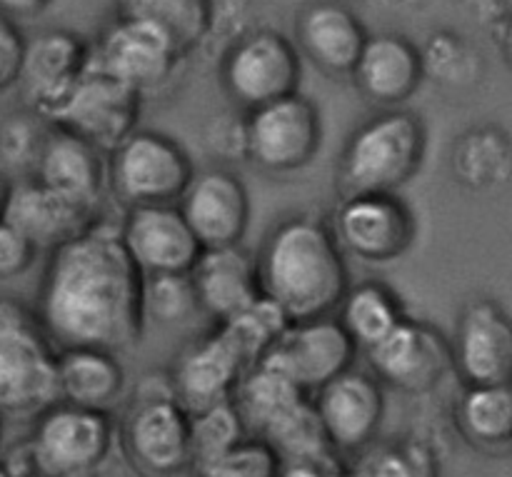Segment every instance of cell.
<instances>
[{"label": "cell", "instance_id": "7a4b0ae2", "mask_svg": "<svg viewBox=\"0 0 512 477\" xmlns=\"http://www.w3.org/2000/svg\"><path fill=\"white\" fill-rule=\"evenodd\" d=\"M260 293L290 323L335 315L350 288V268L330 223L313 213L280 220L255 255Z\"/></svg>", "mask_w": 512, "mask_h": 477}, {"label": "cell", "instance_id": "2e32d148", "mask_svg": "<svg viewBox=\"0 0 512 477\" xmlns=\"http://www.w3.org/2000/svg\"><path fill=\"white\" fill-rule=\"evenodd\" d=\"M248 370L240 350L225 335L220 325H213L203 335L190 340L173 360L170 385L185 413H198L210 405L233 398L235 385Z\"/></svg>", "mask_w": 512, "mask_h": 477}, {"label": "cell", "instance_id": "3957f363", "mask_svg": "<svg viewBox=\"0 0 512 477\" xmlns=\"http://www.w3.org/2000/svg\"><path fill=\"white\" fill-rule=\"evenodd\" d=\"M428 153V128L413 110L393 108L373 115L350 133L338 165L343 198L398 193L420 173Z\"/></svg>", "mask_w": 512, "mask_h": 477}, {"label": "cell", "instance_id": "ffe728a7", "mask_svg": "<svg viewBox=\"0 0 512 477\" xmlns=\"http://www.w3.org/2000/svg\"><path fill=\"white\" fill-rule=\"evenodd\" d=\"M118 235L143 278L190 273L203 253V245L188 228L178 205L128 208L123 223L118 225Z\"/></svg>", "mask_w": 512, "mask_h": 477}, {"label": "cell", "instance_id": "836d02e7", "mask_svg": "<svg viewBox=\"0 0 512 477\" xmlns=\"http://www.w3.org/2000/svg\"><path fill=\"white\" fill-rule=\"evenodd\" d=\"M218 325L233 340V345L240 350V355H243L250 368V365H255L270 353V348L278 343L290 320L273 300L260 293L253 303L240 308L238 313L230 315L228 320Z\"/></svg>", "mask_w": 512, "mask_h": 477}, {"label": "cell", "instance_id": "f35d334b", "mask_svg": "<svg viewBox=\"0 0 512 477\" xmlns=\"http://www.w3.org/2000/svg\"><path fill=\"white\" fill-rule=\"evenodd\" d=\"M205 153L220 163H243L248 160V128L245 113H218L203 125Z\"/></svg>", "mask_w": 512, "mask_h": 477}, {"label": "cell", "instance_id": "f1b7e54d", "mask_svg": "<svg viewBox=\"0 0 512 477\" xmlns=\"http://www.w3.org/2000/svg\"><path fill=\"white\" fill-rule=\"evenodd\" d=\"M120 18L138 20L163 33L188 58L215 25L213 0H115Z\"/></svg>", "mask_w": 512, "mask_h": 477}, {"label": "cell", "instance_id": "7bdbcfd3", "mask_svg": "<svg viewBox=\"0 0 512 477\" xmlns=\"http://www.w3.org/2000/svg\"><path fill=\"white\" fill-rule=\"evenodd\" d=\"M53 5V0H0V18L8 23L18 20H33Z\"/></svg>", "mask_w": 512, "mask_h": 477}, {"label": "cell", "instance_id": "c3c4849f", "mask_svg": "<svg viewBox=\"0 0 512 477\" xmlns=\"http://www.w3.org/2000/svg\"><path fill=\"white\" fill-rule=\"evenodd\" d=\"M33 477H38V475H33Z\"/></svg>", "mask_w": 512, "mask_h": 477}, {"label": "cell", "instance_id": "ac0fdd59", "mask_svg": "<svg viewBox=\"0 0 512 477\" xmlns=\"http://www.w3.org/2000/svg\"><path fill=\"white\" fill-rule=\"evenodd\" d=\"M453 370L465 385H508L512 375V323L493 298H473L458 318Z\"/></svg>", "mask_w": 512, "mask_h": 477}, {"label": "cell", "instance_id": "4dcf8cb0", "mask_svg": "<svg viewBox=\"0 0 512 477\" xmlns=\"http://www.w3.org/2000/svg\"><path fill=\"white\" fill-rule=\"evenodd\" d=\"M455 423L463 438L480 450H505L512 440V390L508 385H465Z\"/></svg>", "mask_w": 512, "mask_h": 477}, {"label": "cell", "instance_id": "7c38bea8", "mask_svg": "<svg viewBox=\"0 0 512 477\" xmlns=\"http://www.w3.org/2000/svg\"><path fill=\"white\" fill-rule=\"evenodd\" d=\"M373 378L405 395H428L453 373L450 338L428 320L405 315L393 333L365 350Z\"/></svg>", "mask_w": 512, "mask_h": 477}, {"label": "cell", "instance_id": "1f68e13d", "mask_svg": "<svg viewBox=\"0 0 512 477\" xmlns=\"http://www.w3.org/2000/svg\"><path fill=\"white\" fill-rule=\"evenodd\" d=\"M345 465L348 477H440L433 450L413 438L373 440Z\"/></svg>", "mask_w": 512, "mask_h": 477}, {"label": "cell", "instance_id": "83f0119b", "mask_svg": "<svg viewBox=\"0 0 512 477\" xmlns=\"http://www.w3.org/2000/svg\"><path fill=\"white\" fill-rule=\"evenodd\" d=\"M450 173L463 188L483 193L510 180L512 143L500 125H475L465 130L450 150Z\"/></svg>", "mask_w": 512, "mask_h": 477}, {"label": "cell", "instance_id": "74e56055", "mask_svg": "<svg viewBox=\"0 0 512 477\" xmlns=\"http://www.w3.org/2000/svg\"><path fill=\"white\" fill-rule=\"evenodd\" d=\"M45 133L48 128H43V120L33 113L8 115L0 123V160L13 168L33 170Z\"/></svg>", "mask_w": 512, "mask_h": 477}, {"label": "cell", "instance_id": "e0dca14e", "mask_svg": "<svg viewBox=\"0 0 512 477\" xmlns=\"http://www.w3.org/2000/svg\"><path fill=\"white\" fill-rule=\"evenodd\" d=\"M178 210L203 248L240 245L253 215L248 188L228 168L195 170Z\"/></svg>", "mask_w": 512, "mask_h": 477}, {"label": "cell", "instance_id": "603a6c76", "mask_svg": "<svg viewBox=\"0 0 512 477\" xmlns=\"http://www.w3.org/2000/svg\"><path fill=\"white\" fill-rule=\"evenodd\" d=\"M188 275L198 310L208 315L213 325L228 320L260 295L258 263L243 243L203 248Z\"/></svg>", "mask_w": 512, "mask_h": 477}, {"label": "cell", "instance_id": "8fae6325", "mask_svg": "<svg viewBox=\"0 0 512 477\" xmlns=\"http://www.w3.org/2000/svg\"><path fill=\"white\" fill-rule=\"evenodd\" d=\"M140 105L143 98L138 93L85 63V70L48 125L75 135L108 155L138 130Z\"/></svg>", "mask_w": 512, "mask_h": 477}, {"label": "cell", "instance_id": "9c48e42d", "mask_svg": "<svg viewBox=\"0 0 512 477\" xmlns=\"http://www.w3.org/2000/svg\"><path fill=\"white\" fill-rule=\"evenodd\" d=\"M328 223L345 258L370 265L395 263L418 238V218L398 193L348 195Z\"/></svg>", "mask_w": 512, "mask_h": 477}, {"label": "cell", "instance_id": "8d00e7d4", "mask_svg": "<svg viewBox=\"0 0 512 477\" xmlns=\"http://www.w3.org/2000/svg\"><path fill=\"white\" fill-rule=\"evenodd\" d=\"M280 458L265 440L245 438L220 458L193 470L195 477H278Z\"/></svg>", "mask_w": 512, "mask_h": 477}, {"label": "cell", "instance_id": "7402d4cb", "mask_svg": "<svg viewBox=\"0 0 512 477\" xmlns=\"http://www.w3.org/2000/svg\"><path fill=\"white\" fill-rule=\"evenodd\" d=\"M350 78L373 105L400 108L423 83L420 48L400 33L368 35Z\"/></svg>", "mask_w": 512, "mask_h": 477}, {"label": "cell", "instance_id": "4fadbf2b", "mask_svg": "<svg viewBox=\"0 0 512 477\" xmlns=\"http://www.w3.org/2000/svg\"><path fill=\"white\" fill-rule=\"evenodd\" d=\"M118 435L130 465L145 477H175L190 470V415L170 395H133Z\"/></svg>", "mask_w": 512, "mask_h": 477}, {"label": "cell", "instance_id": "484cf974", "mask_svg": "<svg viewBox=\"0 0 512 477\" xmlns=\"http://www.w3.org/2000/svg\"><path fill=\"white\" fill-rule=\"evenodd\" d=\"M55 393L60 403L110 413L125 393V370L118 353L98 348L58 350Z\"/></svg>", "mask_w": 512, "mask_h": 477}, {"label": "cell", "instance_id": "60d3db41", "mask_svg": "<svg viewBox=\"0 0 512 477\" xmlns=\"http://www.w3.org/2000/svg\"><path fill=\"white\" fill-rule=\"evenodd\" d=\"M25 38L18 25L0 18V95L18 83L20 65H23Z\"/></svg>", "mask_w": 512, "mask_h": 477}, {"label": "cell", "instance_id": "d590c367", "mask_svg": "<svg viewBox=\"0 0 512 477\" xmlns=\"http://www.w3.org/2000/svg\"><path fill=\"white\" fill-rule=\"evenodd\" d=\"M198 313L188 273L148 275L143 278V318L158 325H183Z\"/></svg>", "mask_w": 512, "mask_h": 477}, {"label": "cell", "instance_id": "277c9868", "mask_svg": "<svg viewBox=\"0 0 512 477\" xmlns=\"http://www.w3.org/2000/svg\"><path fill=\"white\" fill-rule=\"evenodd\" d=\"M58 348L38 315L18 298H0V413L38 415L58 400Z\"/></svg>", "mask_w": 512, "mask_h": 477}, {"label": "cell", "instance_id": "8992f818", "mask_svg": "<svg viewBox=\"0 0 512 477\" xmlns=\"http://www.w3.org/2000/svg\"><path fill=\"white\" fill-rule=\"evenodd\" d=\"M105 185L120 205H178L195 175L188 150L158 130H135L105 155Z\"/></svg>", "mask_w": 512, "mask_h": 477}, {"label": "cell", "instance_id": "b9f144b4", "mask_svg": "<svg viewBox=\"0 0 512 477\" xmlns=\"http://www.w3.org/2000/svg\"><path fill=\"white\" fill-rule=\"evenodd\" d=\"M278 477H348V465L340 455L320 460H280Z\"/></svg>", "mask_w": 512, "mask_h": 477}, {"label": "cell", "instance_id": "bcb514c9", "mask_svg": "<svg viewBox=\"0 0 512 477\" xmlns=\"http://www.w3.org/2000/svg\"><path fill=\"white\" fill-rule=\"evenodd\" d=\"M3 430H5V415L0 413V443H3Z\"/></svg>", "mask_w": 512, "mask_h": 477}, {"label": "cell", "instance_id": "f546056e", "mask_svg": "<svg viewBox=\"0 0 512 477\" xmlns=\"http://www.w3.org/2000/svg\"><path fill=\"white\" fill-rule=\"evenodd\" d=\"M405 305L390 285L380 280H360L350 283L348 293L340 300L335 318L343 325L358 348L368 350L393 333L395 325L405 318Z\"/></svg>", "mask_w": 512, "mask_h": 477}, {"label": "cell", "instance_id": "ba28073f", "mask_svg": "<svg viewBox=\"0 0 512 477\" xmlns=\"http://www.w3.org/2000/svg\"><path fill=\"white\" fill-rule=\"evenodd\" d=\"M248 160L270 175H293L308 168L323 145L318 105L293 93L245 113Z\"/></svg>", "mask_w": 512, "mask_h": 477}, {"label": "cell", "instance_id": "ab89813d", "mask_svg": "<svg viewBox=\"0 0 512 477\" xmlns=\"http://www.w3.org/2000/svg\"><path fill=\"white\" fill-rule=\"evenodd\" d=\"M38 250L5 220H0V280L20 278L33 268Z\"/></svg>", "mask_w": 512, "mask_h": 477}, {"label": "cell", "instance_id": "d4e9b609", "mask_svg": "<svg viewBox=\"0 0 512 477\" xmlns=\"http://www.w3.org/2000/svg\"><path fill=\"white\" fill-rule=\"evenodd\" d=\"M33 178L65 198L100 208L108 178L105 153L50 125L33 163Z\"/></svg>", "mask_w": 512, "mask_h": 477}, {"label": "cell", "instance_id": "e575fe53", "mask_svg": "<svg viewBox=\"0 0 512 477\" xmlns=\"http://www.w3.org/2000/svg\"><path fill=\"white\" fill-rule=\"evenodd\" d=\"M190 415V470L220 458L248 438L233 400L210 405Z\"/></svg>", "mask_w": 512, "mask_h": 477}, {"label": "cell", "instance_id": "5b68a950", "mask_svg": "<svg viewBox=\"0 0 512 477\" xmlns=\"http://www.w3.org/2000/svg\"><path fill=\"white\" fill-rule=\"evenodd\" d=\"M33 418L25 443L38 477H93L108 460L118 435L110 413L75 408L60 400Z\"/></svg>", "mask_w": 512, "mask_h": 477}, {"label": "cell", "instance_id": "ee69618b", "mask_svg": "<svg viewBox=\"0 0 512 477\" xmlns=\"http://www.w3.org/2000/svg\"><path fill=\"white\" fill-rule=\"evenodd\" d=\"M10 188H13V180L0 170V220H3L5 208H8V198H10Z\"/></svg>", "mask_w": 512, "mask_h": 477}, {"label": "cell", "instance_id": "44dd1931", "mask_svg": "<svg viewBox=\"0 0 512 477\" xmlns=\"http://www.w3.org/2000/svg\"><path fill=\"white\" fill-rule=\"evenodd\" d=\"M3 220L35 250H55L83 235L100 220V208L70 200L30 178L13 180Z\"/></svg>", "mask_w": 512, "mask_h": 477}, {"label": "cell", "instance_id": "7dc6e473", "mask_svg": "<svg viewBox=\"0 0 512 477\" xmlns=\"http://www.w3.org/2000/svg\"><path fill=\"white\" fill-rule=\"evenodd\" d=\"M0 477H13V475L8 473V470H5V465H3V463H0Z\"/></svg>", "mask_w": 512, "mask_h": 477}, {"label": "cell", "instance_id": "5bb4252c", "mask_svg": "<svg viewBox=\"0 0 512 477\" xmlns=\"http://www.w3.org/2000/svg\"><path fill=\"white\" fill-rule=\"evenodd\" d=\"M358 350L338 318L325 315L290 323L263 360L288 375L300 390L313 395L330 380L355 368Z\"/></svg>", "mask_w": 512, "mask_h": 477}, {"label": "cell", "instance_id": "f6af8a7d", "mask_svg": "<svg viewBox=\"0 0 512 477\" xmlns=\"http://www.w3.org/2000/svg\"><path fill=\"white\" fill-rule=\"evenodd\" d=\"M378 5H383V8L388 10H408L413 8V5H418L420 0H375Z\"/></svg>", "mask_w": 512, "mask_h": 477}, {"label": "cell", "instance_id": "4316f807", "mask_svg": "<svg viewBox=\"0 0 512 477\" xmlns=\"http://www.w3.org/2000/svg\"><path fill=\"white\" fill-rule=\"evenodd\" d=\"M305 398L310 395L300 390L288 375L260 360L245 370L230 400H233L250 438L263 440Z\"/></svg>", "mask_w": 512, "mask_h": 477}, {"label": "cell", "instance_id": "52a82bcc", "mask_svg": "<svg viewBox=\"0 0 512 477\" xmlns=\"http://www.w3.org/2000/svg\"><path fill=\"white\" fill-rule=\"evenodd\" d=\"M303 63L288 35L270 28L248 30L230 43L220 65L228 98L243 113L298 93Z\"/></svg>", "mask_w": 512, "mask_h": 477}, {"label": "cell", "instance_id": "9a60e30c", "mask_svg": "<svg viewBox=\"0 0 512 477\" xmlns=\"http://www.w3.org/2000/svg\"><path fill=\"white\" fill-rule=\"evenodd\" d=\"M310 400L330 448L340 458H353L378 440L385 420V390L370 373L350 368L315 390Z\"/></svg>", "mask_w": 512, "mask_h": 477}, {"label": "cell", "instance_id": "cb8c5ba5", "mask_svg": "<svg viewBox=\"0 0 512 477\" xmlns=\"http://www.w3.org/2000/svg\"><path fill=\"white\" fill-rule=\"evenodd\" d=\"M295 38H298L295 45L298 53L303 50L315 68L323 70L325 75L345 78L353 73L363 53L368 30L348 5L338 0H318L300 13Z\"/></svg>", "mask_w": 512, "mask_h": 477}, {"label": "cell", "instance_id": "30bf717a", "mask_svg": "<svg viewBox=\"0 0 512 477\" xmlns=\"http://www.w3.org/2000/svg\"><path fill=\"white\" fill-rule=\"evenodd\" d=\"M185 55L150 25L115 18L90 45L88 63L123 83L140 98L155 95L178 78Z\"/></svg>", "mask_w": 512, "mask_h": 477}, {"label": "cell", "instance_id": "d6a6232c", "mask_svg": "<svg viewBox=\"0 0 512 477\" xmlns=\"http://www.w3.org/2000/svg\"><path fill=\"white\" fill-rule=\"evenodd\" d=\"M423 78L448 90L473 88L483 75V58L478 48L453 30H438L420 48Z\"/></svg>", "mask_w": 512, "mask_h": 477}, {"label": "cell", "instance_id": "d6986e66", "mask_svg": "<svg viewBox=\"0 0 512 477\" xmlns=\"http://www.w3.org/2000/svg\"><path fill=\"white\" fill-rule=\"evenodd\" d=\"M90 45L70 30H43L25 40L18 90L28 113L50 123L88 63Z\"/></svg>", "mask_w": 512, "mask_h": 477}, {"label": "cell", "instance_id": "6da1fadb", "mask_svg": "<svg viewBox=\"0 0 512 477\" xmlns=\"http://www.w3.org/2000/svg\"><path fill=\"white\" fill-rule=\"evenodd\" d=\"M35 315L58 350L110 353L143 338V273L103 218L70 243L50 250Z\"/></svg>", "mask_w": 512, "mask_h": 477}]
</instances>
